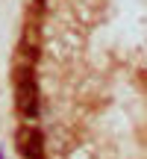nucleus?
Here are the masks:
<instances>
[{"mask_svg":"<svg viewBox=\"0 0 147 159\" xmlns=\"http://www.w3.org/2000/svg\"><path fill=\"white\" fill-rule=\"evenodd\" d=\"M15 103H18V112L24 118H38V85H35V74L29 65H21L15 71Z\"/></svg>","mask_w":147,"mask_h":159,"instance_id":"nucleus-1","label":"nucleus"},{"mask_svg":"<svg viewBox=\"0 0 147 159\" xmlns=\"http://www.w3.org/2000/svg\"><path fill=\"white\" fill-rule=\"evenodd\" d=\"M18 150L27 159H44V136H41L35 127L18 130Z\"/></svg>","mask_w":147,"mask_h":159,"instance_id":"nucleus-2","label":"nucleus"},{"mask_svg":"<svg viewBox=\"0 0 147 159\" xmlns=\"http://www.w3.org/2000/svg\"><path fill=\"white\" fill-rule=\"evenodd\" d=\"M38 3H44V0H38Z\"/></svg>","mask_w":147,"mask_h":159,"instance_id":"nucleus-3","label":"nucleus"}]
</instances>
